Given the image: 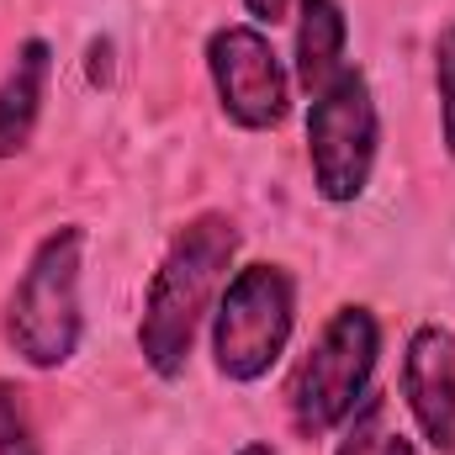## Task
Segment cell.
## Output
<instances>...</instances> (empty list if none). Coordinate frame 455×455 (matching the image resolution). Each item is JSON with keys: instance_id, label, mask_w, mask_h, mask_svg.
<instances>
[{"instance_id": "cell-1", "label": "cell", "mask_w": 455, "mask_h": 455, "mask_svg": "<svg viewBox=\"0 0 455 455\" xmlns=\"http://www.w3.org/2000/svg\"><path fill=\"white\" fill-rule=\"evenodd\" d=\"M243 249L238 223L207 207L196 218L170 233L148 286H143V307H138V360L154 381L175 387L196 355V334L207 329L218 291L233 275V259Z\"/></svg>"}, {"instance_id": "cell-2", "label": "cell", "mask_w": 455, "mask_h": 455, "mask_svg": "<svg viewBox=\"0 0 455 455\" xmlns=\"http://www.w3.org/2000/svg\"><path fill=\"white\" fill-rule=\"evenodd\" d=\"M85 223L48 228L0 302V339L27 371H64L85 344Z\"/></svg>"}, {"instance_id": "cell-3", "label": "cell", "mask_w": 455, "mask_h": 455, "mask_svg": "<svg viewBox=\"0 0 455 455\" xmlns=\"http://www.w3.org/2000/svg\"><path fill=\"white\" fill-rule=\"evenodd\" d=\"M387 329L376 307L365 302H339L307 355L291 365L286 381V419L297 440H329L344 419L376 392V365H381Z\"/></svg>"}, {"instance_id": "cell-4", "label": "cell", "mask_w": 455, "mask_h": 455, "mask_svg": "<svg viewBox=\"0 0 455 455\" xmlns=\"http://www.w3.org/2000/svg\"><path fill=\"white\" fill-rule=\"evenodd\" d=\"M212 371L228 387H259L297 339V275L275 259L233 265L207 318Z\"/></svg>"}, {"instance_id": "cell-5", "label": "cell", "mask_w": 455, "mask_h": 455, "mask_svg": "<svg viewBox=\"0 0 455 455\" xmlns=\"http://www.w3.org/2000/svg\"><path fill=\"white\" fill-rule=\"evenodd\" d=\"M302 138H307L313 196L323 207H355L371 191L381 159V107L360 64H349L334 85L307 96Z\"/></svg>"}, {"instance_id": "cell-6", "label": "cell", "mask_w": 455, "mask_h": 455, "mask_svg": "<svg viewBox=\"0 0 455 455\" xmlns=\"http://www.w3.org/2000/svg\"><path fill=\"white\" fill-rule=\"evenodd\" d=\"M212 101L238 132H275L291 116V69L275 53L270 32L254 21H223L202 43Z\"/></svg>"}, {"instance_id": "cell-7", "label": "cell", "mask_w": 455, "mask_h": 455, "mask_svg": "<svg viewBox=\"0 0 455 455\" xmlns=\"http://www.w3.org/2000/svg\"><path fill=\"white\" fill-rule=\"evenodd\" d=\"M397 397L413 419V440L429 455H455V329L451 323H413L403 339Z\"/></svg>"}, {"instance_id": "cell-8", "label": "cell", "mask_w": 455, "mask_h": 455, "mask_svg": "<svg viewBox=\"0 0 455 455\" xmlns=\"http://www.w3.org/2000/svg\"><path fill=\"white\" fill-rule=\"evenodd\" d=\"M48 85H53V43L21 37L0 75V164L32 148L43 107H48Z\"/></svg>"}, {"instance_id": "cell-9", "label": "cell", "mask_w": 455, "mask_h": 455, "mask_svg": "<svg viewBox=\"0 0 455 455\" xmlns=\"http://www.w3.org/2000/svg\"><path fill=\"white\" fill-rule=\"evenodd\" d=\"M349 69V16L344 0H291V85L318 96Z\"/></svg>"}, {"instance_id": "cell-10", "label": "cell", "mask_w": 455, "mask_h": 455, "mask_svg": "<svg viewBox=\"0 0 455 455\" xmlns=\"http://www.w3.org/2000/svg\"><path fill=\"white\" fill-rule=\"evenodd\" d=\"M0 455H43L37 419H32V392L16 376H0Z\"/></svg>"}, {"instance_id": "cell-11", "label": "cell", "mask_w": 455, "mask_h": 455, "mask_svg": "<svg viewBox=\"0 0 455 455\" xmlns=\"http://www.w3.org/2000/svg\"><path fill=\"white\" fill-rule=\"evenodd\" d=\"M435 101H440V148L455 164V16L435 37Z\"/></svg>"}, {"instance_id": "cell-12", "label": "cell", "mask_w": 455, "mask_h": 455, "mask_svg": "<svg viewBox=\"0 0 455 455\" xmlns=\"http://www.w3.org/2000/svg\"><path fill=\"white\" fill-rule=\"evenodd\" d=\"M381 419H387V397L381 392H371L349 419H344L339 440H334V455H381V440H387V429H381Z\"/></svg>"}, {"instance_id": "cell-13", "label": "cell", "mask_w": 455, "mask_h": 455, "mask_svg": "<svg viewBox=\"0 0 455 455\" xmlns=\"http://www.w3.org/2000/svg\"><path fill=\"white\" fill-rule=\"evenodd\" d=\"M238 5H243V16H249L254 27H265V32L291 16V0H238Z\"/></svg>"}, {"instance_id": "cell-14", "label": "cell", "mask_w": 455, "mask_h": 455, "mask_svg": "<svg viewBox=\"0 0 455 455\" xmlns=\"http://www.w3.org/2000/svg\"><path fill=\"white\" fill-rule=\"evenodd\" d=\"M85 75H91V85H112V43L107 37H96L85 48Z\"/></svg>"}, {"instance_id": "cell-15", "label": "cell", "mask_w": 455, "mask_h": 455, "mask_svg": "<svg viewBox=\"0 0 455 455\" xmlns=\"http://www.w3.org/2000/svg\"><path fill=\"white\" fill-rule=\"evenodd\" d=\"M381 455H424V451H419L413 435H387V440H381Z\"/></svg>"}, {"instance_id": "cell-16", "label": "cell", "mask_w": 455, "mask_h": 455, "mask_svg": "<svg viewBox=\"0 0 455 455\" xmlns=\"http://www.w3.org/2000/svg\"><path fill=\"white\" fill-rule=\"evenodd\" d=\"M233 455H275V445H270V440H243Z\"/></svg>"}]
</instances>
